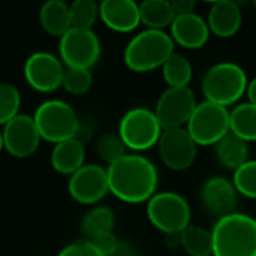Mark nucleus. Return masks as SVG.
<instances>
[{
    "instance_id": "obj_1",
    "label": "nucleus",
    "mask_w": 256,
    "mask_h": 256,
    "mask_svg": "<svg viewBox=\"0 0 256 256\" xmlns=\"http://www.w3.org/2000/svg\"><path fill=\"white\" fill-rule=\"evenodd\" d=\"M108 189L126 204L147 202L158 190L159 174L154 164L140 153H126L106 166Z\"/></svg>"
},
{
    "instance_id": "obj_2",
    "label": "nucleus",
    "mask_w": 256,
    "mask_h": 256,
    "mask_svg": "<svg viewBox=\"0 0 256 256\" xmlns=\"http://www.w3.org/2000/svg\"><path fill=\"white\" fill-rule=\"evenodd\" d=\"M212 256H256V219L244 213L219 218L213 225Z\"/></svg>"
},
{
    "instance_id": "obj_3",
    "label": "nucleus",
    "mask_w": 256,
    "mask_h": 256,
    "mask_svg": "<svg viewBox=\"0 0 256 256\" xmlns=\"http://www.w3.org/2000/svg\"><path fill=\"white\" fill-rule=\"evenodd\" d=\"M172 52L174 42L165 30L146 28L128 42L123 62L132 72L146 74L162 68Z\"/></svg>"
},
{
    "instance_id": "obj_4",
    "label": "nucleus",
    "mask_w": 256,
    "mask_h": 256,
    "mask_svg": "<svg viewBox=\"0 0 256 256\" xmlns=\"http://www.w3.org/2000/svg\"><path fill=\"white\" fill-rule=\"evenodd\" d=\"M248 84L249 80L242 66L232 62H220L204 74L201 88L206 100L228 108L246 94Z\"/></svg>"
},
{
    "instance_id": "obj_5",
    "label": "nucleus",
    "mask_w": 256,
    "mask_h": 256,
    "mask_svg": "<svg viewBox=\"0 0 256 256\" xmlns=\"http://www.w3.org/2000/svg\"><path fill=\"white\" fill-rule=\"evenodd\" d=\"M32 117L40 138L51 144L75 138L81 124L72 105L60 99H48L42 102Z\"/></svg>"
},
{
    "instance_id": "obj_6",
    "label": "nucleus",
    "mask_w": 256,
    "mask_h": 256,
    "mask_svg": "<svg viewBox=\"0 0 256 256\" xmlns=\"http://www.w3.org/2000/svg\"><path fill=\"white\" fill-rule=\"evenodd\" d=\"M147 218L160 232L180 234L190 225L192 210L184 196L177 192H156L147 201Z\"/></svg>"
},
{
    "instance_id": "obj_7",
    "label": "nucleus",
    "mask_w": 256,
    "mask_h": 256,
    "mask_svg": "<svg viewBox=\"0 0 256 256\" xmlns=\"http://www.w3.org/2000/svg\"><path fill=\"white\" fill-rule=\"evenodd\" d=\"M117 135L126 148L140 153L158 146L162 135V128L153 110L135 106L122 117Z\"/></svg>"
},
{
    "instance_id": "obj_8",
    "label": "nucleus",
    "mask_w": 256,
    "mask_h": 256,
    "mask_svg": "<svg viewBox=\"0 0 256 256\" xmlns=\"http://www.w3.org/2000/svg\"><path fill=\"white\" fill-rule=\"evenodd\" d=\"M186 130L196 146H216L230 134V110L204 100L196 105L186 124Z\"/></svg>"
},
{
    "instance_id": "obj_9",
    "label": "nucleus",
    "mask_w": 256,
    "mask_h": 256,
    "mask_svg": "<svg viewBox=\"0 0 256 256\" xmlns=\"http://www.w3.org/2000/svg\"><path fill=\"white\" fill-rule=\"evenodd\" d=\"M102 45L93 28L70 27L58 40V54L64 68L92 69L100 58Z\"/></svg>"
},
{
    "instance_id": "obj_10",
    "label": "nucleus",
    "mask_w": 256,
    "mask_h": 256,
    "mask_svg": "<svg viewBox=\"0 0 256 256\" xmlns=\"http://www.w3.org/2000/svg\"><path fill=\"white\" fill-rule=\"evenodd\" d=\"M196 105L198 102L192 88L168 87L156 102L154 116L162 130L184 128Z\"/></svg>"
},
{
    "instance_id": "obj_11",
    "label": "nucleus",
    "mask_w": 256,
    "mask_h": 256,
    "mask_svg": "<svg viewBox=\"0 0 256 256\" xmlns=\"http://www.w3.org/2000/svg\"><path fill=\"white\" fill-rule=\"evenodd\" d=\"M64 69L66 68L60 57L46 51H36L30 54L24 62L22 74L27 84L33 90L40 93H51L62 87Z\"/></svg>"
},
{
    "instance_id": "obj_12",
    "label": "nucleus",
    "mask_w": 256,
    "mask_h": 256,
    "mask_svg": "<svg viewBox=\"0 0 256 256\" xmlns=\"http://www.w3.org/2000/svg\"><path fill=\"white\" fill-rule=\"evenodd\" d=\"M68 192L72 200L80 204H98L110 192L106 168L96 164H84L78 171L69 176Z\"/></svg>"
},
{
    "instance_id": "obj_13",
    "label": "nucleus",
    "mask_w": 256,
    "mask_h": 256,
    "mask_svg": "<svg viewBox=\"0 0 256 256\" xmlns=\"http://www.w3.org/2000/svg\"><path fill=\"white\" fill-rule=\"evenodd\" d=\"M159 156L164 165L172 171L189 170L196 159L198 146L186 130V128L166 129L158 141Z\"/></svg>"
},
{
    "instance_id": "obj_14",
    "label": "nucleus",
    "mask_w": 256,
    "mask_h": 256,
    "mask_svg": "<svg viewBox=\"0 0 256 256\" xmlns=\"http://www.w3.org/2000/svg\"><path fill=\"white\" fill-rule=\"evenodd\" d=\"M3 146L4 150L18 159L30 158L39 147L42 138L33 122L27 114H18L3 126Z\"/></svg>"
},
{
    "instance_id": "obj_15",
    "label": "nucleus",
    "mask_w": 256,
    "mask_h": 256,
    "mask_svg": "<svg viewBox=\"0 0 256 256\" xmlns=\"http://www.w3.org/2000/svg\"><path fill=\"white\" fill-rule=\"evenodd\" d=\"M201 201L204 208L219 219L237 212L238 194L231 180L225 177H212L202 186Z\"/></svg>"
},
{
    "instance_id": "obj_16",
    "label": "nucleus",
    "mask_w": 256,
    "mask_h": 256,
    "mask_svg": "<svg viewBox=\"0 0 256 256\" xmlns=\"http://www.w3.org/2000/svg\"><path fill=\"white\" fill-rule=\"evenodd\" d=\"M170 36L174 45H180L186 50H200L210 39V28L207 21L198 14L177 15L170 26Z\"/></svg>"
},
{
    "instance_id": "obj_17",
    "label": "nucleus",
    "mask_w": 256,
    "mask_h": 256,
    "mask_svg": "<svg viewBox=\"0 0 256 256\" xmlns=\"http://www.w3.org/2000/svg\"><path fill=\"white\" fill-rule=\"evenodd\" d=\"M99 18L118 33H129L140 24V4L134 0H104L99 3Z\"/></svg>"
},
{
    "instance_id": "obj_18",
    "label": "nucleus",
    "mask_w": 256,
    "mask_h": 256,
    "mask_svg": "<svg viewBox=\"0 0 256 256\" xmlns=\"http://www.w3.org/2000/svg\"><path fill=\"white\" fill-rule=\"evenodd\" d=\"M243 22L242 8L237 2L232 0H219L214 2L208 10L207 26L210 33L218 38L228 39L238 33Z\"/></svg>"
},
{
    "instance_id": "obj_19",
    "label": "nucleus",
    "mask_w": 256,
    "mask_h": 256,
    "mask_svg": "<svg viewBox=\"0 0 256 256\" xmlns=\"http://www.w3.org/2000/svg\"><path fill=\"white\" fill-rule=\"evenodd\" d=\"M86 160L84 142L78 138H69L54 144L51 152V166L58 174L72 176L78 171Z\"/></svg>"
},
{
    "instance_id": "obj_20",
    "label": "nucleus",
    "mask_w": 256,
    "mask_h": 256,
    "mask_svg": "<svg viewBox=\"0 0 256 256\" xmlns=\"http://www.w3.org/2000/svg\"><path fill=\"white\" fill-rule=\"evenodd\" d=\"M39 21L42 28L51 36H63L70 27L69 3L63 0H48L40 6Z\"/></svg>"
},
{
    "instance_id": "obj_21",
    "label": "nucleus",
    "mask_w": 256,
    "mask_h": 256,
    "mask_svg": "<svg viewBox=\"0 0 256 256\" xmlns=\"http://www.w3.org/2000/svg\"><path fill=\"white\" fill-rule=\"evenodd\" d=\"M214 154L224 168L236 171L249 160V144L230 132L214 146Z\"/></svg>"
},
{
    "instance_id": "obj_22",
    "label": "nucleus",
    "mask_w": 256,
    "mask_h": 256,
    "mask_svg": "<svg viewBox=\"0 0 256 256\" xmlns=\"http://www.w3.org/2000/svg\"><path fill=\"white\" fill-rule=\"evenodd\" d=\"M176 16L170 0H144L140 3V20L147 28L164 30L172 24Z\"/></svg>"
},
{
    "instance_id": "obj_23",
    "label": "nucleus",
    "mask_w": 256,
    "mask_h": 256,
    "mask_svg": "<svg viewBox=\"0 0 256 256\" xmlns=\"http://www.w3.org/2000/svg\"><path fill=\"white\" fill-rule=\"evenodd\" d=\"M230 132L243 141H256V105L252 102H244L236 105L230 111Z\"/></svg>"
},
{
    "instance_id": "obj_24",
    "label": "nucleus",
    "mask_w": 256,
    "mask_h": 256,
    "mask_svg": "<svg viewBox=\"0 0 256 256\" xmlns=\"http://www.w3.org/2000/svg\"><path fill=\"white\" fill-rule=\"evenodd\" d=\"M182 249L189 256H212V231L201 225H189L180 232Z\"/></svg>"
},
{
    "instance_id": "obj_25",
    "label": "nucleus",
    "mask_w": 256,
    "mask_h": 256,
    "mask_svg": "<svg viewBox=\"0 0 256 256\" xmlns=\"http://www.w3.org/2000/svg\"><path fill=\"white\" fill-rule=\"evenodd\" d=\"M162 76L168 87H189L194 76V69L189 58L174 51L162 66Z\"/></svg>"
},
{
    "instance_id": "obj_26",
    "label": "nucleus",
    "mask_w": 256,
    "mask_h": 256,
    "mask_svg": "<svg viewBox=\"0 0 256 256\" xmlns=\"http://www.w3.org/2000/svg\"><path fill=\"white\" fill-rule=\"evenodd\" d=\"M114 224H116V216L110 207L94 206L82 218L81 231L84 232L86 238H92L99 234L112 231Z\"/></svg>"
},
{
    "instance_id": "obj_27",
    "label": "nucleus",
    "mask_w": 256,
    "mask_h": 256,
    "mask_svg": "<svg viewBox=\"0 0 256 256\" xmlns=\"http://www.w3.org/2000/svg\"><path fill=\"white\" fill-rule=\"evenodd\" d=\"M72 27L93 28L99 18V3L94 0H74L69 3Z\"/></svg>"
},
{
    "instance_id": "obj_28",
    "label": "nucleus",
    "mask_w": 256,
    "mask_h": 256,
    "mask_svg": "<svg viewBox=\"0 0 256 256\" xmlns=\"http://www.w3.org/2000/svg\"><path fill=\"white\" fill-rule=\"evenodd\" d=\"M21 94L10 82H0V124L4 126L20 114Z\"/></svg>"
},
{
    "instance_id": "obj_29",
    "label": "nucleus",
    "mask_w": 256,
    "mask_h": 256,
    "mask_svg": "<svg viewBox=\"0 0 256 256\" xmlns=\"http://www.w3.org/2000/svg\"><path fill=\"white\" fill-rule=\"evenodd\" d=\"M231 182L238 195L256 200V160H248L238 166Z\"/></svg>"
},
{
    "instance_id": "obj_30",
    "label": "nucleus",
    "mask_w": 256,
    "mask_h": 256,
    "mask_svg": "<svg viewBox=\"0 0 256 256\" xmlns=\"http://www.w3.org/2000/svg\"><path fill=\"white\" fill-rule=\"evenodd\" d=\"M93 84V75L88 69H75V68H66L62 87L75 96L86 94Z\"/></svg>"
},
{
    "instance_id": "obj_31",
    "label": "nucleus",
    "mask_w": 256,
    "mask_h": 256,
    "mask_svg": "<svg viewBox=\"0 0 256 256\" xmlns=\"http://www.w3.org/2000/svg\"><path fill=\"white\" fill-rule=\"evenodd\" d=\"M126 150L128 148L120 140V136L114 134H105L96 141V153L106 165H111L120 158H123L126 154Z\"/></svg>"
},
{
    "instance_id": "obj_32",
    "label": "nucleus",
    "mask_w": 256,
    "mask_h": 256,
    "mask_svg": "<svg viewBox=\"0 0 256 256\" xmlns=\"http://www.w3.org/2000/svg\"><path fill=\"white\" fill-rule=\"evenodd\" d=\"M57 256H104L88 240H78L63 248Z\"/></svg>"
},
{
    "instance_id": "obj_33",
    "label": "nucleus",
    "mask_w": 256,
    "mask_h": 256,
    "mask_svg": "<svg viewBox=\"0 0 256 256\" xmlns=\"http://www.w3.org/2000/svg\"><path fill=\"white\" fill-rule=\"evenodd\" d=\"M86 240H88L104 256L111 255L114 252V249L117 248V244H118V238L116 237V234L112 231L104 232V234H99L96 237L86 238Z\"/></svg>"
},
{
    "instance_id": "obj_34",
    "label": "nucleus",
    "mask_w": 256,
    "mask_h": 256,
    "mask_svg": "<svg viewBox=\"0 0 256 256\" xmlns=\"http://www.w3.org/2000/svg\"><path fill=\"white\" fill-rule=\"evenodd\" d=\"M172 9L176 12V15H188V14H194L196 3L194 0H172L171 2Z\"/></svg>"
},
{
    "instance_id": "obj_35",
    "label": "nucleus",
    "mask_w": 256,
    "mask_h": 256,
    "mask_svg": "<svg viewBox=\"0 0 256 256\" xmlns=\"http://www.w3.org/2000/svg\"><path fill=\"white\" fill-rule=\"evenodd\" d=\"M110 256H138V254H136V249L129 242L118 240L117 248L114 249V252Z\"/></svg>"
},
{
    "instance_id": "obj_36",
    "label": "nucleus",
    "mask_w": 256,
    "mask_h": 256,
    "mask_svg": "<svg viewBox=\"0 0 256 256\" xmlns=\"http://www.w3.org/2000/svg\"><path fill=\"white\" fill-rule=\"evenodd\" d=\"M165 237H166L165 243H166V246H168L170 249L182 248V244H180V234H166Z\"/></svg>"
},
{
    "instance_id": "obj_37",
    "label": "nucleus",
    "mask_w": 256,
    "mask_h": 256,
    "mask_svg": "<svg viewBox=\"0 0 256 256\" xmlns=\"http://www.w3.org/2000/svg\"><path fill=\"white\" fill-rule=\"evenodd\" d=\"M246 94H248V98H249V102H252V104H255L256 105V76L252 81H249Z\"/></svg>"
},
{
    "instance_id": "obj_38",
    "label": "nucleus",
    "mask_w": 256,
    "mask_h": 256,
    "mask_svg": "<svg viewBox=\"0 0 256 256\" xmlns=\"http://www.w3.org/2000/svg\"><path fill=\"white\" fill-rule=\"evenodd\" d=\"M4 148V146H3V135H2V130H0V152Z\"/></svg>"
},
{
    "instance_id": "obj_39",
    "label": "nucleus",
    "mask_w": 256,
    "mask_h": 256,
    "mask_svg": "<svg viewBox=\"0 0 256 256\" xmlns=\"http://www.w3.org/2000/svg\"><path fill=\"white\" fill-rule=\"evenodd\" d=\"M252 4H254V8L256 9V0H254V3H252Z\"/></svg>"
}]
</instances>
